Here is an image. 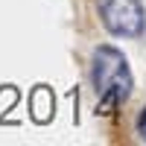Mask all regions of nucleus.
<instances>
[{
	"label": "nucleus",
	"instance_id": "obj_1",
	"mask_svg": "<svg viewBox=\"0 0 146 146\" xmlns=\"http://www.w3.org/2000/svg\"><path fill=\"white\" fill-rule=\"evenodd\" d=\"M94 88L102 108H117L131 94V70L126 64V56L117 47H96L94 53Z\"/></svg>",
	"mask_w": 146,
	"mask_h": 146
},
{
	"label": "nucleus",
	"instance_id": "obj_3",
	"mask_svg": "<svg viewBox=\"0 0 146 146\" xmlns=\"http://www.w3.org/2000/svg\"><path fill=\"white\" fill-rule=\"evenodd\" d=\"M137 131H140V137L146 140V108L140 111V117H137Z\"/></svg>",
	"mask_w": 146,
	"mask_h": 146
},
{
	"label": "nucleus",
	"instance_id": "obj_2",
	"mask_svg": "<svg viewBox=\"0 0 146 146\" xmlns=\"http://www.w3.org/2000/svg\"><path fill=\"white\" fill-rule=\"evenodd\" d=\"M102 27L120 38H137L146 23V12L140 0H96Z\"/></svg>",
	"mask_w": 146,
	"mask_h": 146
}]
</instances>
